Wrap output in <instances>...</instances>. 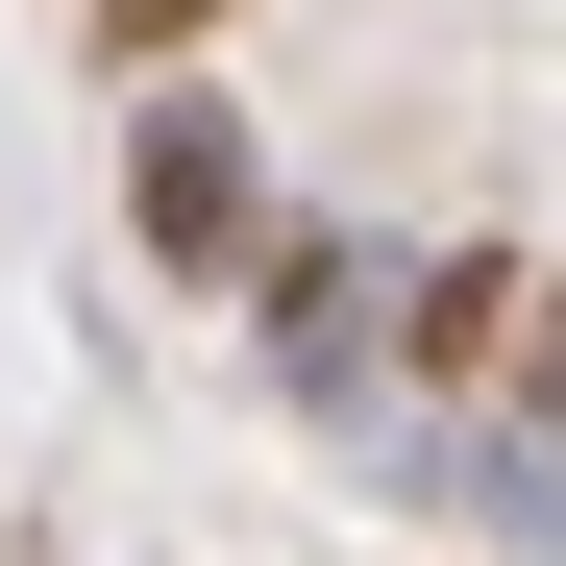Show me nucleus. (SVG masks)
Here are the masks:
<instances>
[{"label":"nucleus","instance_id":"obj_1","mask_svg":"<svg viewBox=\"0 0 566 566\" xmlns=\"http://www.w3.org/2000/svg\"><path fill=\"white\" fill-rule=\"evenodd\" d=\"M124 247L172 271V296H247V247H271V124L222 99V74H124Z\"/></svg>","mask_w":566,"mask_h":566},{"label":"nucleus","instance_id":"obj_2","mask_svg":"<svg viewBox=\"0 0 566 566\" xmlns=\"http://www.w3.org/2000/svg\"><path fill=\"white\" fill-rule=\"evenodd\" d=\"M247 345H271V395H296V419H395V247H369V222H271L247 247Z\"/></svg>","mask_w":566,"mask_h":566},{"label":"nucleus","instance_id":"obj_3","mask_svg":"<svg viewBox=\"0 0 566 566\" xmlns=\"http://www.w3.org/2000/svg\"><path fill=\"white\" fill-rule=\"evenodd\" d=\"M517 296H542V247H517V222L395 247V395H419V419H468V395L517 369Z\"/></svg>","mask_w":566,"mask_h":566},{"label":"nucleus","instance_id":"obj_4","mask_svg":"<svg viewBox=\"0 0 566 566\" xmlns=\"http://www.w3.org/2000/svg\"><path fill=\"white\" fill-rule=\"evenodd\" d=\"M222 25H247V0H74V50H99V74H198Z\"/></svg>","mask_w":566,"mask_h":566}]
</instances>
